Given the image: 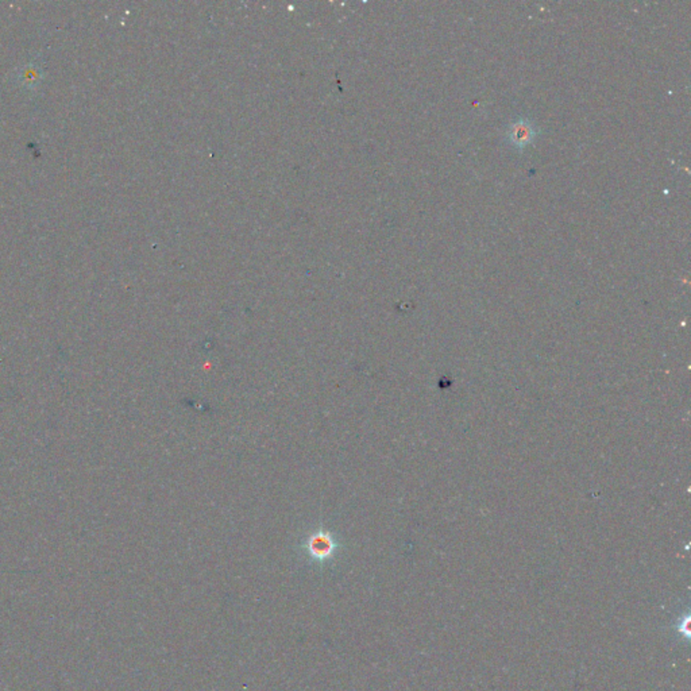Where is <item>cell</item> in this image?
<instances>
[{
  "instance_id": "6da1fadb",
  "label": "cell",
  "mask_w": 691,
  "mask_h": 691,
  "mask_svg": "<svg viewBox=\"0 0 691 691\" xmlns=\"http://www.w3.org/2000/svg\"><path fill=\"white\" fill-rule=\"evenodd\" d=\"M304 547L316 560H326L338 550V542L334 535L324 529H317L307 538Z\"/></svg>"
},
{
  "instance_id": "7a4b0ae2",
  "label": "cell",
  "mask_w": 691,
  "mask_h": 691,
  "mask_svg": "<svg viewBox=\"0 0 691 691\" xmlns=\"http://www.w3.org/2000/svg\"><path fill=\"white\" fill-rule=\"evenodd\" d=\"M536 136V130L528 120H518L515 122L509 130H508V137L509 140L516 146V147H524L527 146L532 139Z\"/></svg>"
}]
</instances>
